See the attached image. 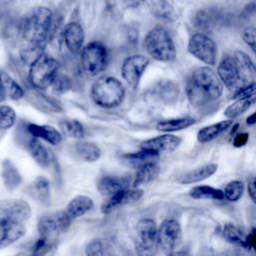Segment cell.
Returning a JSON list of instances; mask_svg holds the SVG:
<instances>
[{
  "mask_svg": "<svg viewBox=\"0 0 256 256\" xmlns=\"http://www.w3.org/2000/svg\"><path fill=\"white\" fill-rule=\"evenodd\" d=\"M217 75L223 86L235 94L256 82V65L248 54L236 50L220 60Z\"/></svg>",
  "mask_w": 256,
  "mask_h": 256,
  "instance_id": "1",
  "label": "cell"
},
{
  "mask_svg": "<svg viewBox=\"0 0 256 256\" xmlns=\"http://www.w3.org/2000/svg\"><path fill=\"white\" fill-rule=\"evenodd\" d=\"M185 93L191 105L201 107L221 97L223 84L212 68L198 67L189 76Z\"/></svg>",
  "mask_w": 256,
  "mask_h": 256,
  "instance_id": "2",
  "label": "cell"
},
{
  "mask_svg": "<svg viewBox=\"0 0 256 256\" xmlns=\"http://www.w3.org/2000/svg\"><path fill=\"white\" fill-rule=\"evenodd\" d=\"M53 27V13L48 7L37 6L29 10L20 21V34L30 44L42 45Z\"/></svg>",
  "mask_w": 256,
  "mask_h": 256,
  "instance_id": "3",
  "label": "cell"
},
{
  "mask_svg": "<svg viewBox=\"0 0 256 256\" xmlns=\"http://www.w3.org/2000/svg\"><path fill=\"white\" fill-rule=\"evenodd\" d=\"M90 97L96 105L102 108H116L125 98V88L117 78L101 76L92 84Z\"/></svg>",
  "mask_w": 256,
  "mask_h": 256,
  "instance_id": "4",
  "label": "cell"
},
{
  "mask_svg": "<svg viewBox=\"0 0 256 256\" xmlns=\"http://www.w3.org/2000/svg\"><path fill=\"white\" fill-rule=\"evenodd\" d=\"M144 48L153 59L172 62L176 59V48L169 32L162 26L153 27L144 38Z\"/></svg>",
  "mask_w": 256,
  "mask_h": 256,
  "instance_id": "5",
  "label": "cell"
},
{
  "mask_svg": "<svg viewBox=\"0 0 256 256\" xmlns=\"http://www.w3.org/2000/svg\"><path fill=\"white\" fill-rule=\"evenodd\" d=\"M59 67L60 64L55 58L46 54L41 55L30 65L28 74L30 84L40 90L48 88L57 76Z\"/></svg>",
  "mask_w": 256,
  "mask_h": 256,
  "instance_id": "6",
  "label": "cell"
},
{
  "mask_svg": "<svg viewBox=\"0 0 256 256\" xmlns=\"http://www.w3.org/2000/svg\"><path fill=\"white\" fill-rule=\"evenodd\" d=\"M80 62L83 71L89 76H96L103 72L108 64V51L99 41L89 42L80 51Z\"/></svg>",
  "mask_w": 256,
  "mask_h": 256,
  "instance_id": "7",
  "label": "cell"
},
{
  "mask_svg": "<svg viewBox=\"0 0 256 256\" xmlns=\"http://www.w3.org/2000/svg\"><path fill=\"white\" fill-rule=\"evenodd\" d=\"M134 243L138 256H155L158 248V228L154 220L142 218L137 222Z\"/></svg>",
  "mask_w": 256,
  "mask_h": 256,
  "instance_id": "8",
  "label": "cell"
},
{
  "mask_svg": "<svg viewBox=\"0 0 256 256\" xmlns=\"http://www.w3.org/2000/svg\"><path fill=\"white\" fill-rule=\"evenodd\" d=\"M188 52L207 65H215L217 60V45L206 34L198 32L189 38Z\"/></svg>",
  "mask_w": 256,
  "mask_h": 256,
  "instance_id": "9",
  "label": "cell"
},
{
  "mask_svg": "<svg viewBox=\"0 0 256 256\" xmlns=\"http://www.w3.org/2000/svg\"><path fill=\"white\" fill-rule=\"evenodd\" d=\"M181 226L175 219H165L158 228V247L166 254L174 251L181 240Z\"/></svg>",
  "mask_w": 256,
  "mask_h": 256,
  "instance_id": "10",
  "label": "cell"
},
{
  "mask_svg": "<svg viewBox=\"0 0 256 256\" xmlns=\"http://www.w3.org/2000/svg\"><path fill=\"white\" fill-rule=\"evenodd\" d=\"M71 225V222L62 211L46 214L42 216L38 222L39 236L56 239L57 235L65 232Z\"/></svg>",
  "mask_w": 256,
  "mask_h": 256,
  "instance_id": "11",
  "label": "cell"
},
{
  "mask_svg": "<svg viewBox=\"0 0 256 256\" xmlns=\"http://www.w3.org/2000/svg\"><path fill=\"white\" fill-rule=\"evenodd\" d=\"M149 65V59L140 54L127 57L121 65V76L131 87H137Z\"/></svg>",
  "mask_w": 256,
  "mask_h": 256,
  "instance_id": "12",
  "label": "cell"
},
{
  "mask_svg": "<svg viewBox=\"0 0 256 256\" xmlns=\"http://www.w3.org/2000/svg\"><path fill=\"white\" fill-rule=\"evenodd\" d=\"M31 208L28 202L21 199L0 200V220H8L23 223L31 216Z\"/></svg>",
  "mask_w": 256,
  "mask_h": 256,
  "instance_id": "13",
  "label": "cell"
},
{
  "mask_svg": "<svg viewBox=\"0 0 256 256\" xmlns=\"http://www.w3.org/2000/svg\"><path fill=\"white\" fill-rule=\"evenodd\" d=\"M181 143V138L173 134H163L150 139H147L140 144V149L151 151L154 153L171 152L178 148Z\"/></svg>",
  "mask_w": 256,
  "mask_h": 256,
  "instance_id": "14",
  "label": "cell"
},
{
  "mask_svg": "<svg viewBox=\"0 0 256 256\" xmlns=\"http://www.w3.org/2000/svg\"><path fill=\"white\" fill-rule=\"evenodd\" d=\"M143 196V190L140 188H128L122 190L115 195L109 197L102 205L101 211L104 214H108L113 210L138 201Z\"/></svg>",
  "mask_w": 256,
  "mask_h": 256,
  "instance_id": "15",
  "label": "cell"
},
{
  "mask_svg": "<svg viewBox=\"0 0 256 256\" xmlns=\"http://www.w3.org/2000/svg\"><path fill=\"white\" fill-rule=\"evenodd\" d=\"M132 181L127 176H103L97 183V188L100 194L109 198L116 193L130 188Z\"/></svg>",
  "mask_w": 256,
  "mask_h": 256,
  "instance_id": "16",
  "label": "cell"
},
{
  "mask_svg": "<svg viewBox=\"0 0 256 256\" xmlns=\"http://www.w3.org/2000/svg\"><path fill=\"white\" fill-rule=\"evenodd\" d=\"M26 234L25 226L20 222L0 220V249L20 240Z\"/></svg>",
  "mask_w": 256,
  "mask_h": 256,
  "instance_id": "17",
  "label": "cell"
},
{
  "mask_svg": "<svg viewBox=\"0 0 256 256\" xmlns=\"http://www.w3.org/2000/svg\"><path fill=\"white\" fill-rule=\"evenodd\" d=\"M63 37L66 47L71 53L76 54L82 50L84 44V30L78 22L72 21L66 24Z\"/></svg>",
  "mask_w": 256,
  "mask_h": 256,
  "instance_id": "18",
  "label": "cell"
},
{
  "mask_svg": "<svg viewBox=\"0 0 256 256\" xmlns=\"http://www.w3.org/2000/svg\"><path fill=\"white\" fill-rule=\"evenodd\" d=\"M93 206L94 203L90 197L85 195H77L69 201L63 212L72 223L75 219L80 218L89 212Z\"/></svg>",
  "mask_w": 256,
  "mask_h": 256,
  "instance_id": "19",
  "label": "cell"
},
{
  "mask_svg": "<svg viewBox=\"0 0 256 256\" xmlns=\"http://www.w3.org/2000/svg\"><path fill=\"white\" fill-rule=\"evenodd\" d=\"M28 133L35 138L42 139L51 145H58L62 141V134L51 125H39L29 123L27 125Z\"/></svg>",
  "mask_w": 256,
  "mask_h": 256,
  "instance_id": "20",
  "label": "cell"
},
{
  "mask_svg": "<svg viewBox=\"0 0 256 256\" xmlns=\"http://www.w3.org/2000/svg\"><path fill=\"white\" fill-rule=\"evenodd\" d=\"M158 157H159V154L157 153L140 149V151H137L134 153L124 154L121 157V160L124 165L137 170L147 164L156 163L158 160Z\"/></svg>",
  "mask_w": 256,
  "mask_h": 256,
  "instance_id": "21",
  "label": "cell"
},
{
  "mask_svg": "<svg viewBox=\"0 0 256 256\" xmlns=\"http://www.w3.org/2000/svg\"><path fill=\"white\" fill-rule=\"evenodd\" d=\"M218 165L215 163H209L205 164L201 167H198L196 169L190 170L177 179V181L180 184H193L197 182H201L209 177H211L216 171H217Z\"/></svg>",
  "mask_w": 256,
  "mask_h": 256,
  "instance_id": "22",
  "label": "cell"
},
{
  "mask_svg": "<svg viewBox=\"0 0 256 256\" xmlns=\"http://www.w3.org/2000/svg\"><path fill=\"white\" fill-rule=\"evenodd\" d=\"M29 195L43 205H49L51 202L50 183L47 178L39 176L33 180L28 188Z\"/></svg>",
  "mask_w": 256,
  "mask_h": 256,
  "instance_id": "23",
  "label": "cell"
},
{
  "mask_svg": "<svg viewBox=\"0 0 256 256\" xmlns=\"http://www.w3.org/2000/svg\"><path fill=\"white\" fill-rule=\"evenodd\" d=\"M27 150L38 165L42 167H48L52 163L51 152L38 138L31 137L29 139L27 142Z\"/></svg>",
  "mask_w": 256,
  "mask_h": 256,
  "instance_id": "24",
  "label": "cell"
},
{
  "mask_svg": "<svg viewBox=\"0 0 256 256\" xmlns=\"http://www.w3.org/2000/svg\"><path fill=\"white\" fill-rule=\"evenodd\" d=\"M233 126V121L230 119L222 120L220 122L208 125L199 130L197 134V140L200 143H208L218 138L221 134L226 132L230 127Z\"/></svg>",
  "mask_w": 256,
  "mask_h": 256,
  "instance_id": "25",
  "label": "cell"
},
{
  "mask_svg": "<svg viewBox=\"0 0 256 256\" xmlns=\"http://www.w3.org/2000/svg\"><path fill=\"white\" fill-rule=\"evenodd\" d=\"M1 177L5 187L8 190L16 189L22 182V177L10 160H4L1 166Z\"/></svg>",
  "mask_w": 256,
  "mask_h": 256,
  "instance_id": "26",
  "label": "cell"
},
{
  "mask_svg": "<svg viewBox=\"0 0 256 256\" xmlns=\"http://www.w3.org/2000/svg\"><path fill=\"white\" fill-rule=\"evenodd\" d=\"M86 256H116L113 246L105 239L95 238L85 247Z\"/></svg>",
  "mask_w": 256,
  "mask_h": 256,
  "instance_id": "27",
  "label": "cell"
},
{
  "mask_svg": "<svg viewBox=\"0 0 256 256\" xmlns=\"http://www.w3.org/2000/svg\"><path fill=\"white\" fill-rule=\"evenodd\" d=\"M159 173V167L157 163L147 164L136 170L134 179L132 180V188H138L141 185H145L153 181Z\"/></svg>",
  "mask_w": 256,
  "mask_h": 256,
  "instance_id": "28",
  "label": "cell"
},
{
  "mask_svg": "<svg viewBox=\"0 0 256 256\" xmlns=\"http://www.w3.org/2000/svg\"><path fill=\"white\" fill-rule=\"evenodd\" d=\"M75 151L79 158L86 162H95L101 156L100 148L93 142L79 141L75 145Z\"/></svg>",
  "mask_w": 256,
  "mask_h": 256,
  "instance_id": "29",
  "label": "cell"
},
{
  "mask_svg": "<svg viewBox=\"0 0 256 256\" xmlns=\"http://www.w3.org/2000/svg\"><path fill=\"white\" fill-rule=\"evenodd\" d=\"M256 102V95L236 99L233 103H231L224 111V115L232 120L234 118L239 117L243 113H245L254 103Z\"/></svg>",
  "mask_w": 256,
  "mask_h": 256,
  "instance_id": "30",
  "label": "cell"
},
{
  "mask_svg": "<svg viewBox=\"0 0 256 256\" xmlns=\"http://www.w3.org/2000/svg\"><path fill=\"white\" fill-rule=\"evenodd\" d=\"M196 120L192 117L186 116L182 118H175V119H168L163 120L157 123L156 129L161 132H174L185 129L191 125H194Z\"/></svg>",
  "mask_w": 256,
  "mask_h": 256,
  "instance_id": "31",
  "label": "cell"
},
{
  "mask_svg": "<svg viewBox=\"0 0 256 256\" xmlns=\"http://www.w3.org/2000/svg\"><path fill=\"white\" fill-rule=\"evenodd\" d=\"M189 194L193 199H196V200H202V199L223 200V199H225L223 190H220L218 188H214V187H211L208 185L195 186L190 190Z\"/></svg>",
  "mask_w": 256,
  "mask_h": 256,
  "instance_id": "32",
  "label": "cell"
},
{
  "mask_svg": "<svg viewBox=\"0 0 256 256\" xmlns=\"http://www.w3.org/2000/svg\"><path fill=\"white\" fill-rule=\"evenodd\" d=\"M152 13L158 18L173 21L176 18L174 6L169 0H151Z\"/></svg>",
  "mask_w": 256,
  "mask_h": 256,
  "instance_id": "33",
  "label": "cell"
},
{
  "mask_svg": "<svg viewBox=\"0 0 256 256\" xmlns=\"http://www.w3.org/2000/svg\"><path fill=\"white\" fill-rule=\"evenodd\" d=\"M222 235L230 243H233L237 246L248 249L246 236L235 225H233L231 223H226L223 226Z\"/></svg>",
  "mask_w": 256,
  "mask_h": 256,
  "instance_id": "34",
  "label": "cell"
},
{
  "mask_svg": "<svg viewBox=\"0 0 256 256\" xmlns=\"http://www.w3.org/2000/svg\"><path fill=\"white\" fill-rule=\"evenodd\" d=\"M1 76H2V81H3V86H4L6 96L9 97L11 100H19L23 98L24 96L23 88L7 73L1 71Z\"/></svg>",
  "mask_w": 256,
  "mask_h": 256,
  "instance_id": "35",
  "label": "cell"
},
{
  "mask_svg": "<svg viewBox=\"0 0 256 256\" xmlns=\"http://www.w3.org/2000/svg\"><path fill=\"white\" fill-rule=\"evenodd\" d=\"M61 128L62 131L69 137L75 138V139H81L84 134L85 130L83 125L77 121V120H65L61 122Z\"/></svg>",
  "mask_w": 256,
  "mask_h": 256,
  "instance_id": "36",
  "label": "cell"
},
{
  "mask_svg": "<svg viewBox=\"0 0 256 256\" xmlns=\"http://www.w3.org/2000/svg\"><path fill=\"white\" fill-rule=\"evenodd\" d=\"M224 197L230 202L238 201L244 192V184L239 180H233L229 182L223 190Z\"/></svg>",
  "mask_w": 256,
  "mask_h": 256,
  "instance_id": "37",
  "label": "cell"
},
{
  "mask_svg": "<svg viewBox=\"0 0 256 256\" xmlns=\"http://www.w3.org/2000/svg\"><path fill=\"white\" fill-rule=\"evenodd\" d=\"M54 239L44 237V236H39L37 240L34 242L31 253L28 256H44L46 255L52 248Z\"/></svg>",
  "mask_w": 256,
  "mask_h": 256,
  "instance_id": "38",
  "label": "cell"
},
{
  "mask_svg": "<svg viewBox=\"0 0 256 256\" xmlns=\"http://www.w3.org/2000/svg\"><path fill=\"white\" fill-rule=\"evenodd\" d=\"M17 119L15 110L8 105L0 106V129L6 130L11 128Z\"/></svg>",
  "mask_w": 256,
  "mask_h": 256,
  "instance_id": "39",
  "label": "cell"
},
{
  "mask_svg": "<svg viewBox=\"0 0 256 256\" xmlns=\"http://www.w3.org/2000/svg\"><path fill=\"white\" fill-rule=\"evenodd\" d=\"M43 48L39 44H33V46L29 48H25L20 51V58L26 64L31 65L35 62L41 55H43Z\"/></svg>",
  "mask_w": 256,
  "mask_h": 256,
  "instance_id": "40",
  "label": "cell"
},
{
  "mask_svg": "<svg viewBox=\"0 0 256 256\" xmlns=\"http://www.w3.org/2000/svg\"><path fill=\"white\" fill-rule=\"evenodd\" d=\"M51 86L55 92L64 93V92H67L68 90H70V88L72 86V81H71L70 77H68L67 75L58 73Z\"/></svg>",
  "mask_w": 256,
  "mask_h": 256,
  "instance_id": "41",
  "label": "cell"
},
{
  "mask_svg": "<svg viewBox=\"0 0 256 256\" xmlns=\"http://www.w3.org/2000/svg\"><path fill=\"white\" fill-rule=\"evenodd\" d=\"M242 40L256 54V26L245 28L241 33Z\"/></svg>",
  "mask_w": 256,
  "mask_h": 256,
  "instance_id": "42",
  "label": "cell"
},
{
  "mask_svg": "<svg viewBox=\"0 0 256 256\" xmlns=\"http://www.w3.org/2000/svg\"><path fill=\"white\" fill-rule=\"evenodd\" d=\"M213 21H214L213 17L207 11H199L195 16V20H194L195 24L202 29L211 27Z\"/></svg>",
  "mask_w": 256,
  "mask_h": 256,
  "instance_id": "43",
  "label": "cell"
},
{
  "mask_svg": "<svg viewBox=\"0 0 256 256\" xmlns=\"http://www.w3.org/2000/svg\"><path fill=\"white\" fill-rule=\"evenodd\" d=\"M160 94L162 96V98L166 101H171L174 100L175 98H177L178 95V89L177 86H175L173 83L167 82L161 89Z\"/></svg>",
  "mask_w": 256,
  "mask_h": 256,
  "instance_id": "44",
  "label": "cell"
},
{
  "mask_svg": "<svg viewBox=\"0 0 256 256\" xmlns=\"http://www.w3.org/2000/svg\"><path fill=\"white\" fill-rule=\"evenodd\" d=\"M253 95H256V82L250 84L249 86H247V87L239 90L235 94H233V98L236 100V99H240V98L250 97Z\"/></svg>",
  "mask_w": 256,
  "mask_h": 256,
  "instance_id": "45",
  "label": "cell"
},
{
  "mask_svg": "<svg viewBox=\"0 0 256 256\" xmlns=\"http://www.w3.org/2000/svg\"><path fill=\"white\" fill-rule=\"evenodd\" d=\"M249 139V134L247 132H239L236 134V136L233 139V146L236 148H240L244 146Z\"/></svg>",
  "mask_w": 256,
  "mask_h": 256,
  "instance_id": "46",
  "label": "cell"
},
{
  "mask_svg": "<svg viewBox=\"0 0 256 256\" xmlns=\"http://www.w3.org/2000/svg\"><path fill=\"white\" fill-rule=\"evenodd\" d=\"M248 194L251 200L256 204V177L252 178L248 183Z\"/></svg>",
  "mask_w": 256,
  "mask_h": 256,
  "instance_id": "47",
  "label": "cell"
},
{
  "mask_svg": "<svg viewBox=\"0 0 256 256\" xmlns=\"http://www.w3.org/2000/svg\"><path fill=\"white\" fill-rule=\"evenodd\" d=\"M248 249H256V227L251 230V232L246 236Z\"/></svg>",
  "mask_w": 256,
  "mask_h": 256,
  "instance_id": "48",
  "label": "cell"
},
{
  "mask_svg": "<svg viewBox=\"0 0 256 256\" xmlns=\"http://www.w3.org/2000/svg\"><path fill=\"white\" fill-rule=\"evenodd\" d=\"M123 1L126 4V6H128L130 8H136V7L140 6L141 4H143L145 0H123Z\"/></svg>",
  "mask_w": 256,
  "mask_h": 256,
  "instance_id": "49",
  "label": "cell"
},
{
  "mask_svg": "<svg viewBox=\"0 0 256 256\" xmlns=\"http://www.w3.org/2000/svg\"><path fill=\"white\" fill-rule=\"evenodd\" d=\"M6 93L4 90V86H3V81H2V76H1V71H0V102L3 101L6 98Z\"/></svg>",
  "mask_w": 256,
  "mask_h": 256,
  "instance_id": "50",
  "label": "cell"
},
{
  "mask_svg": "<svg viewBox=\"0 0 256 256\" xmlns=\"http://www.w3.org/2000/svg\"><path fill=\"white\" fill-rule=\"evenodd\" d=\"M246 123H247L248 125H254V124H256V111L247 117Z\"/></svg>",
  "mask_w": 256,
  "mask_h": 256,
  "instance_id": "51",
  "label": "cell"
},
{
  "mask_svg": "<svg viewBox=\"0 0 256 256\" xmlns=\"http://www.w3.org/2000/svg\"><path fill=\"white\" fill-rule=\"evenodd\" d=\"M167 256H190V254L186 251H173L167 254Z\"/></svg>",
  "mask_w": 256,
  "mask_h": 256,
  "instance_id": "52",
  "label": "cell"
},
{
  "mask_svg": "<svg viewBox=\"0 0 256 256\" xmlns=\"http://www.w3.org/2000/svg\"><path fill=\"white\" fill-rule=\"evenodd\" d=\"M225 256H249V255H247L241 251H230V252L226 253Z\"/></svg>",
  "mask_w": 256,
  "mask_h": 256,
  "instance_id": "53",
  "label": "cell"
},
{
  "mask_svg": "<svg viewBox=\"0 0 256 256\" xmlns=\"http://www.w3.org/2000/svg\"><path fill=\"white\" fill-rule=\"evenodd\" d=\"M16 256H27V255H24V254H18V255H16Z\"/></svg>",
  "mask_w": 256,
  "mask_h": 256,
  "instance_id": "54",
  "label": "cell"
}]
</instances>
